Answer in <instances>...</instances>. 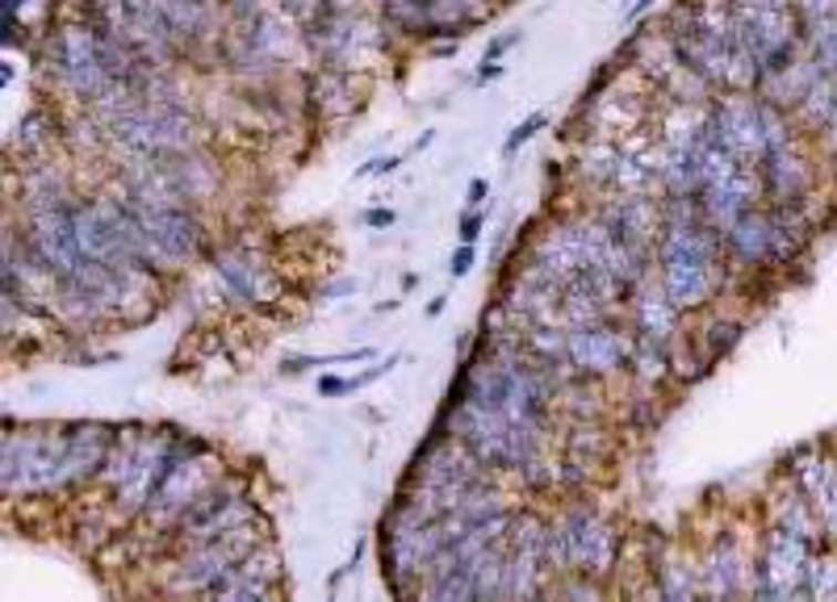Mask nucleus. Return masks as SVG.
I'll return each instance as SVG.
<instances>
[{
	"label": "nucleus",
	"instance_id": "obj_29",
	"mask_svg": "<svg viewBox=\"0 0 837 602\" xmlns=\"http://www.w3.org/2000/svg\"><path fill=\"white\" fill-rule=\"evenodd\" d=\"M394 364H399V356H390V360H385V364H378V369H364V373H361V376H352L348 385H352V390H364V385H373V381H381V376L390 373Z\"/></svg>",
	"mask_w": 837,
	"mask_h": 602
},
{
	"label": "nucleus",
	"instance_id": "obj_19",
	"mask_svg": "<svg viewBox=\"0 0 837 602\" xmlns=\"http://www.w3.org/2000/svg\"><path fill=\"white\" fill-rule=\"evenodd\" d=\"M490 4L482 0H432V38H453L482 25Z\"/></svg>",
	"mask_w": 837,
	"mask_h": 602
},
{
	"label": "nucleus",
	"instance_id": "obj_35",
	"mask_svg": "<svg viewBox=\"0 0 837 602\" xmlns=\"http://www.w3.org/2000/svg\"><path fill=\"white\" fill-rule=\"evenodd\" d=\"M653 4H658V0H637V4H632V9L624 13V21H641V18L649 13V9H653Z\"/></svg>",
	"mask_w": 837,
	"mask_h": 602
},
{
	"label": "nucleus",
	"instance_id": "obj_9",
	"mask_svg": "<svg viewBox=\"0 0 837 602\" xmlns=\"http://www.w3.org/2000/svg\"><path fill=\"white\" fill-rule=\"evenodd\" d=\"M256 544H265V536H256V527H230L223 536H209L197 544L180 548V561H176V578L168 582L172 594H197L206 582H214L218 573H227L230 564H239Z\"/></svg>",
	"mask_w": 837,
	"mask_h": 602
},
{
	"label": "nucleus",
	"instance_id": "obj_20",
	"mask_svg": "<svg viewBox=\"0 0 837 602\" xmlns=\"http://www.w3.org/2000/svg\"><path fill=\"white\" fill-rule=\"evenodd\" d=\"M616 164H620V138H590L582 155H578V176L595 188L616 185Z\"/></svg>",
	"mask_w": 837,
	"mask_h": 602
},
{
	"label": "nucleus",
	"instance_id": "obj_16",
	"mask_svg": "<svg viewBox=\"0 0 837 602\" xmlns=\"http://www.w3.org/2000/svg\"><path fill=\"white\" fill-rule=\"evenodd\" d=\"M632 331L641 339H658V343H674V335H679V305L662 293V284H658V293L649 289V277L632 293Z\"/></svg>",
	"mask_w": 837,
	"mask_h": 602
},
{
	"label": "nucleus",
	"instance_id": "obj_22",
	"mask_svg": "<svg viewBox=\"0 0 837 602\" xmlns=\"http://www.w3.org/2000/svg\"><path fill=\"white\" fill-rule=\"evenodd\" d=\"M742 339V326L737 322H728V319H716V322H707V331H700V335H691V343L700 347V360L704 364H712L716 356H724L733 343Z\"/></svg>",
	"mask_w": 837,
	"mask_h": 602
},
{
	"label": "nucleus",
	"instance_id": "obj_18",
	"mask_svg": "<svg viewBox=\"0 0 837 602\" xmlns=\"http://www.w3.org/2000/svg\"><path fill=\"white\" fill-rule=\"evenodd\" d=\"M608 435L599 432L595 423H587V418H578L570 427V435H566V469L574 473H590V469H599L603 460H608Z\"/></svg>",
	"mask_w": 837,
	"mask_h": 602
},
{
	"label": "nucleus",
	"instance_id": "obj_30",
	"mask_svg": "<svg viewBox=\"0 0 837 602\" xmlns=\"http://www.w3.org/2000/svg\"><path fill=\"white\" fill-rule=\"evenodd\" d=\"M490 197V180L486 176H477V180H469V193H465V201H469V209H482V201Z\"/></svg>",
	"mask_w": 837,
	"mask_h": 602
},
{
	"label": "nucleus",
	"instance_id": "obj_4",
	"mask_svg": "<svg viewBox=\"0 0 837 602\" xmlns=\"http://www.w3.org/2000/svg\"><path fill=\"white\" fill-rule=\"evenodd\" d=\"M707 138L742 164H762L766 150L787 143V131L766 101L721 96L716 105H707Z\"/></svg>",
	"mask_w": 837,
	"mask_h": 602
},
{
	"label": "nucleus",
	"instance_id": "obj_5",
	"mask_svg": "<svg viewBox=\"0 0 837 602\" xmlns=\"http://www.w3.org/2000/svg\"><path fill=\"white\" fill-rule=\"evenodd\" d=\"M260 510L251 502V494L244 489L239 477H214L197 498H193L185 515L168 527L172 548H189L197 540H209V536H223L230 527L256 523Z\"/></svg>",
	"mask_w": 837,
	"mask_h": 602
},
{
	"label": "nucleus",
	"instance_id": "obj_11",
	"mask_svg": "<svg viewBox=\"0 0 837 602\" xmlns=\"http://www.w3.org/2000/svg\"><path fill=\"white\" fill-rule=\"evenodd\" d=\"M804 564H808V540L787 531V527H771V536L762 540L758 552V573H754V594L762 599H787V594H804Z\"/></svg>",
	"mask_w": 837,
	"mask_h": 602
},
{
	"label": "nucleus",
	"instance_id": "obj_14",
	"mask_svg": "<svg viewBox=\"0 0 837 602\" xmlns=\"http://www.w3.org/2000/svg\"><path fill=\"white\" fill-rule=\"evenodd\" d=\"M595 218L608 226L616 239L653 251L658 230H662V201H653V193H611L608 201L595 209Z\"/></svg>",
	"mask_w": 837,
	"mask_h": 602
},
{
	"label": "nucleus",
	"instance_id": "obj_33",
	"mask_svg": "<svg viewBox=\"0 0 837 602\" xmlns=\"http://www.w3.org/2000/svg\"><path fill=\"white\" fill-rule=\"evenodd\" d=\"M503 72H507V68H503L498 59H482V63H477V84H490V80H498Z\"/></svg>",
	"mask_w": 837,
	"mask_h": 602
},
{
	"label": "nucleus",
	"instance_id": "obj_32",
	"mask_svg": "<svg viewBox=\"0 0 837 602\" xmlns=\"http://www.w3.org/2000/svg\"><path fill=\"white\" fill-rule=\"evenodd\" d=\"M319 394H323V397H343V394H352V385H348L343 376H323V381H319Z\"/></svg>",
	"mask_w": 837,
	"mask_h": 602
},
{
	"label": "nucleus",
	"instance_id": "obj_28",
	"mask_svg": "<svg viewBox=\"0 0 837 602\" xmlns=\"http://www.w3.org/2000/svg\"><path fill=\"white\" fill-rule=\"evenodd\" d=\"M519 42H524L519 30H512V34H503V38H490V46H486V55H482V59H503L512 46H519Z\"/></svg>",
	"mask_w": 837,
	"mask_h": 602
},
{
	"label": "nucleus",
	"instance_id": "obj_34",
	"mask_svg": "<svg viewBox=\"0 0 837 602\" xmlns=\"http://www.w3.org/2000/svg\"><path fill=\"white\" fill-rule=\"evenodd\" d=\"M364 222H369V226H394V209H369V214H364Z\"/></svg>",
	"mask_w": 837,
	"mask_h": 602
},
{
	"label": "nucleus",
	"instance_id": "obj_12",
	"mask_svg": "<svg viewBox=\"0 0 837 602\" xmlns=\"http://www.w3.org/2000/svg\"><path fill=\"white\" fill-rule=\"evenodd\" d=\"M628 352H632V339L611 319L566 326V356L582 381H599V376L628 369Z\"/></svg>",
	"mask_w": 837,
	"mask_h": 602
},
{
	"label": "nucleus",
	"instance_id": "obj_6",
	"mask_svg": "<svg viewBox=\"0 0 837 602\" xmlns=\"http://www.w3.org/2000/svg\"><path fill=\"white\" fill-rule=\"evenodd\" d=\"M411 481L415 486H427L440 498V510H448L461 502V494H469L474 486L490 481V465H482L474 452L461 444L457 435H432L423 452L415 456L411 465Z\"/></svg>",
	"mask_w": 837,
	"mask_h": 602
},
{
	"label": "nucleus",
	"instance_id": "obj_27",
	"mask_svg": "<svg viewBox=\"0 0 837 602\" xmlns=\"http://www.w3.org/2000/svg\"><path fill=\"white\" fill-rule=\"evenodd\" d=\"M394 168H402V155H381V159H369L356 176H390Z\"/></svg>",
	"mask_w": 837,
	"mask_h": 602
},
{
	"label": "nucleus",
	"instance_id": "obj_13",
	"mask_svg": "<svg viewBox=\"0 0 837 602\" xmlns=\"http://www.w3.org/2000/svg\"><path fill=\"white\" fill-rule=\"evenodd\" d=\"M202 599H272L281 594V552L268 544H256L239 564H230L227 573H218L214 582L197 590Z\"/></svg>",
	"mask_w": 837,
	"mask_h": 602
},
{
	"label": "nucleus",
	"instance_id": "obj_17",
	"mask_svg": "<svg viewBox=\"0 0 837 602\" xmlns=\"http://www.w3.org/2000/svg\"><path fill=\"white\" fill-rule=\"evenodd\" d=\"M721 243L745 263H762L771 260V214H754L745 209L737 222L721 235Z\"/></svg>",
	"mask_w": 837,
	"mask_h": 602
},
{
	"label": "nucleus",
	"instance_id": "obj_24",
	"mask_svg": "<svg viewBox=\"0 0 837 602\" xmlns=\"http://www.w3.org/2000/svg\"><path fill=\"white\" fill-rule=\"evenodd\" d=\"M545 126H549V113H528V117H524V122H519V126L507 134V143H503V155H515L519 147H528V143H533V138L545 131Z\"/></svg>",
	"mask_w": 837,
	"mask_h": 602
},
{
	"label": "nucleus",
	"instance_id": "obj_15",
	"mask_svg": "<svg viewBox=\"0 0 837 602\" xmlns=\"http://www.w3.org/2000/svg\"><path fill=\"white\" fill-rule=\"evenodd\" d=\"M214 272H218V281L227 284L230 298L244 301V305H265L268 293L277 289V284H272V272H268L251 251H227V256H218V260H214Z\"/></svg>",
	"mask_w": 837,
	"mask_h": 602
},
{
	"label": "nucleus",
	"instance_id": "obj_10",
	"mask_svg": "<svg viewBox=\"0 0 837 602\" xmlns=\"http://www.w3.org/2000/svg\"><path fill=\"white\" fill-rule=\"evenodd\" d=\"M134 209V218L143 222V230H147V239L155 243V251H159V260L164 263H180V260H193L197 251H202V243H206V230H202V222H197V214H193V206H164V201H134V197H126Z\"/></svg>",
	"mask_w": 837,
	"mask_h": 602
},
{
	"label": "nucleus",
	"instance_id": "obj_2",
	"mask_svg": "<svg viewBox=\"0 0 837 602\" xmlns=\"http://www.w3.org/2000/svg\"><path fill=\"white\" fill-rule=\"evenodd\" d=\"M620 557L616 527L590 507H570L557 519H545V544L540 564L545 573H578V578H603Z\"/></svg>",
	"mask_w": 837,
	"mask_h": 602
},
{
	"label": "nucleus",
	"instance_id": "obj_21",
	"mask_svg": "<svg viewBox=\"0 0 837 602\" xmlns=\"http://www.w3.org/2000/svg\"><path fill=\"white\" fill-rule=\"evenodd\" d=\"M700 573H707L704 590H712V594H737V590H742V582H737V578H742L737 544H733V540H721V544L712 548V557H707V564Z\"/></svg>",
	"mask_w": 837,
	"mask_h": 602
},
{
	"label": "nucleus",
	"instance_id": "obj_23",
	"mask_svg": "<svg viewBox=\"0 0 837 602\" xmlns=\"http://www.w3.org/2000/svg\"><path fill=\"white\" fill-rule=\"evenodd\" d=\"M804 594H837V564L829 557H808V564H804Z\"/></svg>",
	"mask_w": 837,
	"mask_h": 602
},
{
	"label": "nucleus",
	"instance_id": "obj_25",
	"mask_svg": "<svg viewBox=\"0 0 837 602\" xmlns=\"http://www.w3.org/2000/svg\"><path fill=\"white\" fill-rule=\"evenodd\" d=\"M817 63L820 72H837V18H825L817 25Z\"/></svg>",
	"mask_w": 837,
	"mask_h": 602
},
{
	"label": "nucleus",
	"instance_id": "obj_36",
	"mask_svg": "<svg viewBox=\"0 0 837 602\" xmlns=\"http://www.w3.org/2000/svg\"><path fill=\"white\" fill-rule=\"evenodd\" d=\"M432 55H440V59L457 55V42H436V46H432Z\"/></svg>",
	"mask_w": 837,
	"mask_h": 602
},
{
	"label": "nucleus",
	"instance_id": "obj_1",
	"mask_svg": "<svg viewBox=\"0 0 837 602\" xmlns=\"http://www.w3.org/2000/svg\"><path fill=\"white\" fill-rule=\"evenodd\" d=\"M658 260V284L679 310H700L721 293V235L700 218L695 197H674L662 201V230L653 243Z\"/></svg>",
	"mask_w": 837,
	"mask_h": 602
},
{
	"label": "nucleus",
	"instance_id": "obj_37",
	"mask_svg": "<svg viewBox=\"0 0 837 602\" xmlns=\"http://www.w3.org/2000/svg\"><path fill=\"white\" fill-rule=\"evenodd\" d=\"M9 75H13V68H9V63H0V89L9 84Z\"/></svg>",
	"mask_w": 837,
	"mask_h": 602
},
{
	"label": "nucleus",
	"instance_id": "obj_31",
	"mask_svg": "<svg viewBox=\"0 0 837 602\" xmlns=\"http://www.w3.org/2000/svg\"><path fill=\"white\" fill-rule=\"evenodd\" d=\"M469 268H474V243H461V251L453 256V268H448V272H453V277H465Z\"/></svg>",
	"mask_w": 837,
	"mask_h": 602
},
{
	"label": "nucleus",
	"instance_id": "obj_26",
	"mask_svg": "<svg viewBox=\"0 0 837 602\" xmlns=\"http://www.w3.org/2000/svg\"><path fill=\"white\" fill-rule=\"evenodd\" d=\"M482 230H486V214H482V209H465V214H461V230H457L461 243H477Z\"/></svg>",
	"mask_w": 837,
	"mask_h": 602
},
{
	"label": "nucleus",
	"instance_id": "obj_7",
	"mask_svg": "<svg viewBox=\"0 0 837 602\" xmlns=\"http://www.w3.org/2000/svg\"><path fill=\"white\" fill-rule=\"evenodd\" d=\"M46 68H51V75H55L68 93L89 101V105L101 101L105 93L122 89V84L110 80L105 63H101L93 25H63V30H55L51 46H46Z\"/></svg>",
	"mask_w": 837,
	"mask_h": 602
},
{
	"label": "nucleus",
	"instance_id": "obj_3",
	"mask_svg": "<svg viewBox=\"0 0 837 602\" xmlns=\"http://www.w3.org/2000/svg\"><path fill=\"white\" fill-rule=\"evenodd\" d=\"M444 423H448V435H457L461 444L474 452L482 465H490V469L515 473L536 448H545V435L524 432V427L507 423L498 411L477 406L469 397H448Z\"/></svg>",
	"mask_w": 837,
	"mask_h": 602
},
{
	"label": "nucleus",
	"instance_id": "obj_8",
	"mask_svg": "<svg viewBox=\"0 0 837 602\" xmlns=\"http://www.w3.org/2000/svg\"><path fill=\"white\" fill-rule=\"evenodd\" d=\"M209 456H214V448H209L206 439H189V435L180 439V448H176V456H172L164 481L155 486L152 502H147V510H143L147 523L159 527V531H168V527L185 515V507H189L193 498L214 481Z\"/></svg>",
	"mask_w": 837,
	"mask_h": 602
}]
</instances>
